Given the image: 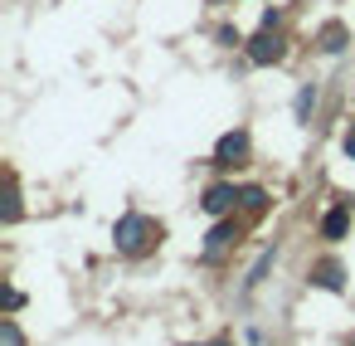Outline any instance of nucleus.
<instances>
[{"instance_id":"nucleus-1","label":"nucleus","mask_w":355,"mask_h":346,"mask_svg":"<svg viewBox=\"0 0 355 346\" xmlns=\"http://www.w3.org/2000/svg\"><path fill=\"white\" fill-rule=\"evenodd\" d=\"M156 239H161V224L156 220H146V215H122L117 220V249L122 254H146Z\"/></svg>"},{"instance_id":"nucleus-2","label":"nucleus","mask_w":355,"mask_h":346,"mask_svg":"<svg viewBox=\"0 0 355 346\" xmlns=\"http://www.w3.org/2000/svg\"><path fill=\"white\" fill-rule=\"evenodd\" d=\"M282 54H287V44H282L277 30H263V35L248 40V64H277Z\"/></svg>"},{"instance_id":"nucleus-3","label":"nucleus","mask_w":355,"mask_h":346,"mask_svg":"<svg viewBox=\"0 0 355 346\" xmlns=\"http://www.w3.org/2000/svg\"><path fill=\"white\" fill-rule=\"evenodd\" d=\"M214 161L219 166H243L248 161V132H224L219 147H214Z\"/></svg>"},{"instance_id":"nucleus-4","label":"nucleus","mask_w":355,"mask_h":346,"mask_svg":"<svg viewBox=\"0 0 355 346\" xmlns=\"http://www.w3.org/2000/svg\"><path fill=\"white\" fill-rule=\"evenodd\" d=\"M311 283L326 288V293H340V288H345V268H340L336 258H321V263L311 268Z\"/></svg>"},{"instance_id":"nucleus-5","label":"nucleus","mask_w":355,"mask_h":346,"mask_svg":"<svg viewBox=\"0 0 355 346\" xmlns=\"http://www.w3.org/2000/svg\"><path fill=\"white\" fill-rule=\"evenodd\" d=\"M234 200H239L234 186H209V190H205V210H209V215H229Z\"/></svg>"},{"instance_id":"nucleus-6","label":"nucleus","mask_w":355,"mask_h":346,"mask_svg":"<svg viewBox=\"0 0 355 346\" xmlns=\"http://www.w3.org/2000/svg\"><path fill=\"white\" fill-rule=\"evenodd\" d=\"M234 239H239V224H214V229H209V239H205V258L224 254V249H229Z\"/></svg>"},{"instance_id":"nucleus-7","label":"nucleus","mask_w":355,"mask_h":346,"mask_svg":"<svg viewBox=\"0 0 355 346\" xmlns=\"http://www.w3.org/2000/svg\"><path fill=\"white\" fill-rule=\"evenodd\" d=\"M345 40H350V35H345V25H336V20H331V25H321V35H316V44H321L326 54H340V49H345Z\"/></svg>"},{"instance_id":"nucleus-8","label":"nucleus","mask_w":355,"mask_h":346,"mask_svg":"<svg viewBox=\"0 0 355 346\" xmlns=\"http://www.w3.org/2000/svg\"><path fill=\"white\" fill-rule=\"evenodd\" d=\"M239 205H243L248 215H263V210H268V190H263V186H243V190H239Z\"/></svg>"},{"instance_id":"nucleus-9","label":"nucleus","mask_w":355,"mask_h":346,"mask_svg":"<svg viewBox=\"0 0 355 346\" xmlns=\"http://www.w3.org/2000/svg\"><path fill=\"white\" fill-rule=\"evenodd\" d=\"M345 229H350V210H340V205H336V210L321 220V234H326V239H340Z\"/></svg>"},{"instance_id":"nucleus-10","label":"nucleus","mask_w":355,"mask_h":346,"mask_svg":"<svg viewBox=\"0 0 355 346\" xmlns=\"http://www.w3.org/2000/svg\"><path fill=\"white\" fill-rule=\"evenodd\" d=\"M311 108H316V88L306 83V88L297 93V108H292V113H297V122H311Z\"/></svg>"},{"instance_id":"nucleus-11","label":"nucleus","mask_w":355,"mask_h":346,"mask_svg":"<svg viewBox=\"0 0 355 346\" xmlns=\"http://www.w3.org/2000/svg\"><path fill=\"white\" fill-rule=\"evenodd\" d=\"M0 346H25V336H20V327H15V317H0Z\"/></svg>"},{"instance_id":"nucleus-12","label":"nucleus","mask_w":355,"mask_h":346,"mask_svg":"<svg viewBox=\"0 0 355 346\" xmlns=\"http://www.w3.org/2000/svg\"><path fill=\"white\" fill-rule=\"evenodd\" d=\"M20 302H25V293H20V288H6V312H15Z\"/></svg>"},{"instance_id":"nucleus-13","label":"nucleus","mask_w":355,"mask_h":346,"mask_svg":"<svg viewBox=\"0 0 355 346\" xmlns=\"http://www.w3.org/2000/svg\"><path fill=\"white\" fill-rule=\"evenodd\" d=\"M282 25V10H263V30H277Z\"/></svg>"},{"instance_id":"nucleus-14","label":"nucleus","mask_w":355,"mask_h":346,"mask_svg":"<svg viewBox=\"0 0 355 346\" xmlns=\"http://www.w3.org/2000/svg\"><path fill=\"white\" fill-rule=\"evenodd\" d=\"M345 156L355 161V127H350V137H345Z\"/></svg>"},{"instance_id":"nucleus-15","label":"nucleus","mask_w":355,"mask_h":346,"mask_svg":"<svg viewBox=\"0 0 355 346\" xmlns=\"http://www.w3.org/2000/svg\"><path fill=\"white\" fill-rule=\"evenodd\" d=\"M214 346H229V341H214Z\"/></svg>"}]
</instances>
